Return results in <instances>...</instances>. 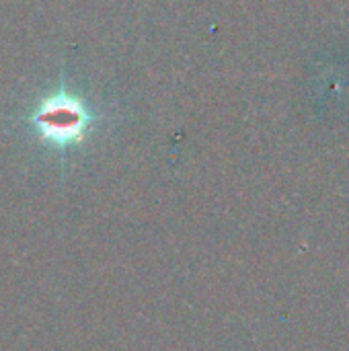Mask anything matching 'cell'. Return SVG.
<instances>
[{"mask_svg":"<svg viewBox=\"0 0 349 351\" xmlns=\"http://www.w3.org/2000/svg\"><path fill=\"white\" fill-rule=\"evenodd\" d=\"M31 121L45 142L66 148L84 138L93 121V113L82 99L62 90L41 99Z\"/></svg>","mask_w":349,"mask_h":351,"instance_id":"cell-1","label":"cell"}]
</instances>
